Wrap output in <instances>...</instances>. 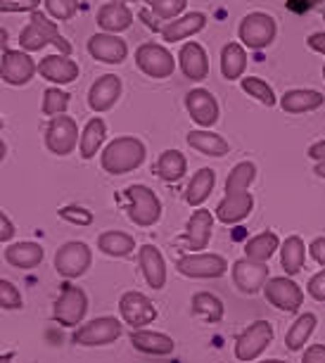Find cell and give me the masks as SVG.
Segmentation results:
<instances>
[{
  "label": "cell",
  "instance_id": "f546056e",
  "mask_svg": "<svg viewBox=\"0 0 325 363\" xmlns=\"http://www.w3.org/2000/svg\"><path fill=\"white\" fill-rule=\"evenodd\" d=\"M185 169H188V162H185L183 152H178V150H164L162 155H159V160L155 162V176L162 178L164 183H176L181 181L185 176Z\"/></svg>",
  "mask_w": 325,
  "mask_h": 363
},
{
  "label": "cell",
  "instance_id": "680465c9",
  "mask_svg": "<svg viewBox=\"0 0 325 363\" xmlns=\"http://www.w3.org/2000/svg\"><path fill=\"white\" fill-rule=\"evenodd\" d=\"M128 3H141V0H128Z\"/></svg>",
  "mask_w": 325,
  "mask_h": 363
},
{
  "label": "cell",
  "instance_id": "8d00e7d4",
  "mask_svg": "<svg viewBox=\"0 0 325 363\" xmlns=\"http://www.w3.org/2000/svg\"><path fill=\"white\" fill-rule=\"evenodd\" d=\"M247 69V52L240 43H226L221 50V74L224 79H240Z\"/></svg>",
  "mask_w": 325,
  "mask_h": 363
},
{
  "label": "cell",
  "instance_id": "3957f363",
  "mask_svg": "<svg viewBox=\"0 0 325 363\" xmlns=\"http://www.w3.org/2000/svg\"><path fill=\"white\" fill-rule=\"evenodd\" d=\"M126 200H128V218L141 228H150L162 218V202H159L157 193L148 186H128L126 188Z\"/></svg>",
  "mask_w": 325,
  "mask_h": 363
},
{
  "label": "cell",
  "instance_id": "6da1fadb",
  "mask_svg": "<svg viewBox=\"0 0 325 363\" xmlns=\"http://www.w3.org/2000/svg\"><path fill=\"white\" fill-rule=\"evenodd\" d=\"M145 157H148V147H145V143L141 138H136V135H121V138H114L102 150L100 164L105 169V174L123 176L141 167Z\"/></svg>",
  "mask_w": 325,
  "mask_h": 363
},
{
  "label": "cell",
  "instance_id": "ac0fdd59",
  "mask_svg": "<svg viewBox=\"0 0 325 363\" xmlns=\"http://www.w3.org/2000/svg\"><path fill=\"white\" fill-rule=\"evenodd\" d=\"M119 98H121V79L116 77V74H105V77H100L91 86V91H88V107H91L93 112L102 114V112H109Z\"/></svg>",
  "mask_w": 325,
  "mask_h": 363
},
{
  "label": "cell",
  "instance_id": "94428289",
  "mask_svg": "<svg viewBox=\"0 0 325 363\" xmlns=\"http://www.w3.org/2000/svg\"><path fill=\"white\" fill-rule=\"evenodd\" d=\"M323 19H325V12H323Z\"/></svg>",
  "mask_w": 325,
  "mask_h": 363
},
{
  "label": "cell",
  "instance_id": "7bdbcfd3",
  "mask_svg": "<svg viewBox=\"0 0 325 363\" xmlns=\"http://www.w3.org/2000/svg\"><path fill=\"white\" fill-rule=\"evenodd\" d=\"M45 10L57 22H69L79 12V0H45Z\"/></svg>",
  "mask_w": 325,
  "mask_h": 363
},
{
  "label": "cell",
  "instance_id": "d6986e66",
  "mask_svg": "<svg viewBox=\"0 0 325 363\" xmlns=\"http://www.w3.org/2000/svg\"><path fill=\"white\" fill-rule=\"evenodd\" d=\"M138 264H141L143 278L152 290H162L167 285V262L164 255L159 252L155 245H143L138 250Z\"/></svg>",
  "mask_w": 325,
  "mask_h": 363
},
{
  "label": "cell",
  "instance_id": "7dc6e473",
  "mask_svg": "<svg viewBox=\"0 0 325 363\" xmlns=\"http://www.w3.org/2000/svg\"><path fill=\"white\" fill-rule=\"evenodd\" d=\"M76 211H81L79 207H76ZM60 216L62 218H67V221H72V223H91L93 221V216H91V211L84 209L81 214H74V207H65V209H60Z\"/></svg>",
  "mask_w": 325,
  "mask_h": 363
},
{
  "label": "cell",
  "instance_id": "8fae6325",
  "mask_svg": "<svg viewBox=\"0 0 325 363\" xmlns=\"http://www.w3.org/2000/svg\"><path fill=\"white\" fill-rule=\"evenodd\" d=\"M136 67L150 79H169L176 72V60L164 45L143 43L136 50Z\"/></svg>",
  "mask_w": 325,
  "mask_h": 363
},
{
  "label": "cell",
  "instance_id": "2e32d148",
  "mask_svg": "<svg viewBox=\"0 0 325 363\" xmlns=\"http://www.w3.org/2000/svg\"><path fill=\"white\" fill-rule=\"evenodd\" d=\"M185 109L190 119L202 128H209L219 121V102L206 88H192L185 95Z\"/></svg>",
  "mask_w": 325,
  "mask_h": 363
},
{
  "label": "cell",
  "instance_id": "6f0895ef",
  "mask_svg": "<svg viewBox=\"0 0 325 363\" xmlns=\"http://www.w3.org/2000/svg\"><path fill=\"white\" fill-rule=\"evenodd\" d=\"M0 363H10V356H3V359H0Z\"/></svg>",
  "mask_w": 325,
  "mask_h": 363
},
{
  "label": "cell",
  "instance_id": "b9f144b4",
  "mask_svg": "<svg viewBox=\"0 0 325 363\" xmlns=\"http://www.w3.org/2000/svg\"><path fill=\"white\" fill-rule=\"evenodd\" d=\"M0 306H3V311H17L24 306V297L19 287L5 278L0 280Z\"/></svg>",
  "mask_w": 325,
  "mask_h": 363
},
{
  "label": "cell",
  "instance_id": "484cf974",
  "mask_svg": "<svg viewBox=\"0 0 325 363\" xmlns=\"http://www.w3.org/2000/svg\"><path fill=\"white\" fill-rule=\"evenodd\" d=\"M206 26V15L202 12H190V15L178 17L176 22H169L162 29V38L167 43H176V40H185L190 36H195Z\"/></svg>",
  "mask_w": 325,
  "mask_h": 363
},
{
  "label": "cell",
  "instance_id": "4fadbf2b",
  "mask_svg": "<svg viewBox=\"0 0 325 363\" xmlns=\"http://www.w3.org/2000/svg\"><path fill=\"white\" fill-rule=\"evenodd\" d=\"M119 313H121L123 323L131 325L133 330H143L145 325L157 320V306L152 304V299L143 292L123 294L119 299Z\"/></svg>",
  "mask_w": 325,
  "mask_h": 363
},
{
  "label": "cell",
  "instance_id": "5bb4252c",
  "mask_svg": "<svg viewBox=\"0 0 325 363\" xmlns=\"http://www.w3.org/2000/svg\"><path fill=\"white\" fill-rule=\"evenodd\" d=\"M38 72V65L29 57L26 50H3L0 77L8 86H26Z\"/></svg>",
  "mask_w": 325,
  "mask_h": 363
},
{
  "label": "cell",
  "instance_id": "ee69618b",
  "mask_svg": "<svg viewBox=\"0 0 325 363\" xmlns=\"http://www.w3.org/2000/svg\"><path fill=\"white\" fill-rule=\"evenodd\" d=\"M188 0H152V12L159 19H178Z\"/></svg>",
  "mask_w": 325,
  "mask_h": 363
},
{
  "label": "cell",
  "instance_id": "9a60e30c",
  "mask_svg": "<svg viewBox=\"0 0 325 363\" xmlns=\"http://www.w3.org/2000/svg\"><path fill=\"white\" fill-rule=\"evenodd\" d=\"M268 266L252 262V259L242 257L238 262H233V283L242 294H257L268 283Z\"/></svg>",
  "mask_w": 325,
  "mask_h": 363
},
{
  "label": "cell",
  "instance_id": "52a82bcc",
  "mask_svg": "<svg viewBox=\"0 0 325 363\" xmlns=\"http://www.w3.org/2000/svg\"><path fill=\"white\" fill-rule=\"evenodd\" d=\"M273 342V325L268 320H254L235 340V356L238 361H254L266 352Z\"/></svg>",
  "mask_w": 325,
  "mask_h": 363
},
{
  "label": "cell",
  "instance_id": "5b68a950",
  "mask_svg": "<svg viewBox=\"0 0 325 363\" xmlns=\"http://www.w3.org/2000/svg\"><path fill=\"white\" fill-rule=\"evenodd\" d=\"M91 264H93L91 250H88L86 242H79V240L60 245V250L55 252V271L65 280H76L86 276Z\"/></svg>",
  "mask_w": 325,
  "mask_h": 363
},
{
  "label": "cell",
  "instance_id": "f5cc1de1",
  "mask_svg": "<svg viewBox=\"0 0 325 363\" xmlns=\"http://www.w3.org/2000/svg\"><path fill=\"white\" fill-rule=\"evenodd\" d=\"M309 48L311 50H316V52H321V55H325V31H318V33H311L309 36Z\"/></svg>",
  "mask_w": 325,
  "mask_h": 363
},
{
  "label": "cell",
  "instance_id": "7c38bea8",
  "mask_svg": "<svg viewBox=\"0 0 325 363\" xmlns=\"http://www.w3.org/2000/svg\"><path fill=\"white\" fill-rule=\"evenodd\" d=\"M264 297L271 306H275L278 311L285 313H297L299 306L304 304V292L302 287L294 283L290 276H278V278H268V283L264 287Z\"/></svg>",
  "mask_w": 325,
  "mask_h": 363
},
{
  "label": "cell",
  "instance_id": "d6a6232c",
  "mask_svg": "<svg viewBox=\"0 0 325 363\" xmlns=\"http://www.w3.org/2000/svg\"><path fill=\"white\" fill-rule=\"evenodd\" d=\"M98 250L107 257L123 259L136 250V240L123 230H105L98 235Z\"/></svg>",
  "mask_w": 325,
  "mask_h": 363
},
{
  "label": "cell",
  "instance_id": "1f68e13d",
  "mask_svg": "<svg viewBox=\"0 0 325 363\" xmlns=\"http://www.w3.org/2000/svg\"><path fill=\"white\" fill-rule=\"evenodd\" d=\"M280 238L275 235L273 230H264L259 235H254L247 240L245 245V257L252 259V262H259V264H266L275 252H280Z\"/></svg>",
  "mask_w": 325,
  "mask_h": 363
},
{
  "label": "cell",
  "instance_id": "681fc988",
  "mask_svg": "<svg viewBox=\"0 0 325 363\" xmlns=\"http://www.w3.org/2000/svg\"><path fill=\"white\" fill-rule=\"evenodd\" d=\"M309 255L318 266H325V238H316L314 242L309 245Z\"/></svg>",
  "mask_w": 325,
  "mask_h": 363
},
{
  "label": "cell",
  "instance_id": "c3c4849f",
  "mask_svg": "<svg viewBox=\"0 0 325 363\" xmlns=\"http://www.w3.org/2000/svg\"><path fill=\"white\" fill-rule=\"evenodd\" d=\"M302 363H325V345H311L304 352Z\"/></svg>",
  "mask_w": 325,
  "mask_h": 363
},
{
  "label": "cell",
  "instance_id": "f1b7e54d",
  "mask_svg": "<svg viewBox=\"0 0 325 363\" xmlns=\"http://www.w3.org/2000/svg\"><path fill=\"white\" fill-rule=\"evenodd\" d=\"M214 186H216V174H214V169H209V167L197 169L195 176L190 178L188 190H185V202H188L190 207H199V204H204L206 200H209Z\"/></svg>",
  "mask_w": 325,
  "mask_h": 363
},
{
  "label": "cell",
  "instance_id": "83f0119b",
  "mask_svg": "<svg viewBox=\"0 0 325 363\" xmlns=\"http://www.w3.org/2000/svg\"><path fill=\"white\" fill-rule=\"evenodd\" d=\"M98 24L105 33H121L133 24V12L126 3H107L98 10Z\"/></svg>",
  "mask_w": 325,
  "mask_h": 363
},
{
  "label": "cell",
  "instance_id": "d590c367",
  "mask_svg": "<svg viewBox=\"0 0 325 363\" xmlns=\"http://www.w3.org/2000/svg\"><path fill=\"white\" fill-rule=\"evenodd\" d=\"M316 325H318L316 313H311V311L302 313V316L290 325V330L285 335V347L290 349V352H302V349L307 347L309 337L314 335Z\"/></svg>",
  "mask_w": 325,
  "mask_h": 363
},
{
  "label": "cell",
  "instance_id": "ba28073f",
  "mask_svg": "<svg viewBox=\"0 0 325 363\" xmlns=\"http://www.w3.org/2000/svg\"><path fill=\"white\" fill-rule=\"evenodd\" d=\"M238 36L252 50H264L275 38V19L266 12H250L240 22Z\"/></svg>",
  "mask_w": 325,
  "mask_h": 363
},
{
  "label": "cell",
  "instance_id": "4dcf8cb0",
  "mask_svg": "<svg viewBox=\"0 0 325 363\" xmlns=\"http://www.w3.org/2000/svg\"><path fill=\"white\" fill-rule=\"evenodd\" d=\"M307 262V245L299 235H290L280 245V266L287 276H297Z\"/></svg>",
  "mask_w": 325,
  "mask_h": 363
},
{
  "label": "cell",
  "instance_id": "9c48e42d",
  "mask_svg": "<svg viewBox=\"0 0 325 363\" xmlns=\"http://www.w3.org/2000/svg\"><path fill=\"white\" fill-rule=\"evenodd\" d=\"M176 269L185 278H221L228 271V262L221 255H211V252H192V255H183L176 262Z\"/></svg>",
  "mask_w": 325,
  "mask_h": 363
},
{
  "label": "cell",
  "instance_id": "44dd1931",
  "mask_svg": "<svg viewBox=\"0 0 325 363\" xmlns=\"http://www.w3.org/2000/svg\"><path fill=\"white\" fill-rule=\"evenodd\" d=\"M211 233H214V214L206 209H197L192 211V216L188 218L185 223V233H183V240L188 245V250H206L211 240Z\"/></svg>",
  "mask_w": 325,
  "mask_h": 363
},
{
  "label": "cell",
  "instance_id": "d4e9b609",
  "mask_svg": "<svg viewBox=\"0 0 325 363\" xmlns=\"http://www.w3.org/2000/svg\"><path fill=\"white\" fill-rule=\"evenodd\" d=\"M178 65H181L185 79L190 81H202L209 74V60H206L204 48L199 43H185L178 52Z\"/></svg>",
  "mask_w": 325,
  "mask_h": 363
},
{
  "label": "cell",
  "instance_id": "816d5d0a",
  "mask_svg": "<svg viewBox=\"0 0 325 363\" xmlns=\"http://www.w3.org/2000/svg\"><path fill=\"white\" fill-rule=\"evenodd\" d=\"M307 155H309V160H314L316 164L325 162V140L314 143V145H311V147L307 150Z\"/></svg>",
  "mask_w": 325,
  "mask_h": 363
},
{
  "label": "cell",
  "instance_id": "9f6ffc18",
  "mask_svg": "<svg viewBox=\"0 0 325 363\" xmlns=\"http://www.w3.org/2000/svg\"><path fill=\"white\" fill-rule=\"evenodd\" d=\"M259 363H287V361H282V359H268V361H259Z\"/></svg>",
  "mask_w": 325,
  "mask_h": 363
},
{
  "label": "cell",
  "instance_id": "7a4b0ae2",
  "mask_svg": "<svg viewBox=\"0 0 325 363\" xmlns=\"http://www.w3.org/2000/svg\"><path fill=\"white\" fill-rule=\"evenodd\" d=\"M19 45H22V50L26 52H38V50H43L45 45H55L60 50V55L72 52V45H69V40L57 31V24L50 22L43 12H31L29 24L19 33Z\"/></svg>",
  "mask_w": 325,
  "mask_h": 363
},
{
  "label": "cell",
  "instance_id": "db71d44e",
  "mask_svg": "<svg viewBox=\"0 0 325 363\" xmlns=\"http://www.w3.org/2000/svg\"><path fill=\"white\" fill-rule=\"evenodd\" d=\"M314 174H316L318 178H323V181H325V162L316 164V167H314Z\"/></svg>",
  "mask_w": 325,
  "mask_h": 363
},
{
  "label": "cell",
  "instance_id": "f6af8a7d",
  "mask_svg": "<svg viewBox=\"0 0 325 363\" xmlns=\"http://www.w3.org/2000/svg\"><path fill=\"white\" fill-rule=\"evenodd\" d=\"M40 0H0L3 12H36Z\"/></svg>",
  "mask_w": 325,
  "mask_h": 363
},
{
  "label": "cell",
  "instance_id": "60d3db41",
  "mask_svg": "<svg viewBox=\"0 0 325 363\" xmlns=\"http://www.w3.org/2000/svg\"><path fill=\"white\" fill-rule=\"evenodd\" d=\"M69 100H72V95H69L67 91H62V88H48V91L43 93V105H40V109H43L45 116H57V114H65V109L69 107Z\"/></svg>",
  "mask_w": 325,
  "mask_h": 363
},
{
  "label": "cell",
  "instance_id": "cb8c5ba5",
  "mask_svg": "<svg viewBox=\"0 0 325 363\" xmlns=\"http://www.w3.org/2000/svg\"><path fill=\"white\" fill-rule=\"evenodd\" d=\"M43 257H45L43 247H40L38 242H31V240H26V242H15V245H10V247H5V262H8L12 269L31 271L43 264Z\"/></svg>",
  "mask_w": 325,
  "mask_h": 363
},
{
  "label": "cell",
  "instance_id": "7402d4cb",
  "mask_svg": "<svg viewBox=\"0 0 325 363\" xmlns=\"http://www.w3.org/2000/svg\"><path fill=\"white\" fill-rule=\"evenodd\" d=\"M252 209H254L252 193H226V197L219 202L214 214H216L221 223L233 225V223L245 221V218L252 214Z\"/></svg>",
  "mask_w": 325,
  "mask_h": 363
},
{
  "label": "cell",
  "instance_id": "11a10c76",
  "mask_svg": "<svg viewBox=\"0 0 325 363\" xmlns=\"http://www.w3.org/2000/svg\"><path fill=\"white\" fill-rule=\"evenodd\" d=\"M304 3H307L309 8H314V5H321V3H325V0H304Z\"/></svg>",
  "mask_w": 325,
  "mask_h": 363
},
{
  "label": "cell",
  "instance_id": "ffe728a7",
  "mask_svg": "<svg viewBox=\"0 0 325 363\" xmlns=\"http://www.w3.org/2000/svg\"><path fill=\"white\" fill-rule=\"evenodd\" d=\"M38 74L53 84H74L79 79V65L69 60V55H48L38 62Z\"/></svg>",
  "mask_w": 325,
  "mask_h": 363
},
{
  "label": "cell",
  "instance_id": "e0dca14e",
  "mask_svg": "<svg viewBox=\"0 0 325 363\" xmlns=\"http://www.w3.org/2000/svg\"><path fill=\"white\" fill-rule=\"evenodd\" d=\"M88 52L102 65H121L128 55V45L116 33H95L88 40Z\"/></svg>",
  "mask_w": 325,
  "mask_h": 363
},
{
  "label": "cell",
  "instance_id": "bcb514c9",
  "mask_svg": "<svg viewBox=\"0 0 325 363\" xmlns=\"http://www.w3.org/2000/svg\"><path fill=\"white\" fill-rule=\"evenodd\" d=\"M309 294L314 299H318V301H325V271H321V273H316L314 278L309 280Z\"/></svg>",
  "mask_w": 325,
  "mask_h": 363
},
{
  "label": "cell",
  "instance_id": "8992f818",
  "mask_svg": "<svg viewBox=\"0 0 325 363\" xmlns=\"http://www.w3.org/2000/svg\"><path fill=\"white\" fill-rule=\"evenodd\" d=\"M121 337V323L114 316H100L74 330V345L79 347H105Z\"/></svg>",
  "mask_w": 325,
  "mask_h": 363
},
{
  "label": "cell",
  "instance_id": "f907efd6",
  "mask_svg": "<svg viewBox=\"0 0 325 363\" xmlns=\"http://www.w3.org/2000/svg\"><path fill=\"white\" fill-rule=\"evenodd\" d=\"M12 238H15V223H12L10 216L3 211V214H0V242L5 245V242H10Z\"/></svg>",
  "mask_w": 325,
  "mask_h": 363
},
{
  "label": "cell",
  "instance_id": "e575fe53",
  "mask_svg": "<svg viewBox=\"0 0 325 363\" xmlns=\"http://www.w3.org/2000/svg\"><path fill=\"white\" fill-rule=\"evenodd\" d=\"M188 145L197 152H202L206 157H226L231 152V145L224 135L219 133H211V131H190L188 133Z\"/></svg>",
  "mask_w": 325,
  "mask_h": 363
},
{
  "label": "cell",
  "instance_id": "836d02e7",
  "mask_svg": "<svg viewBox=\"0 0 325 363\" xmlns=\"http://www.w3.org/2000/svg\"><path fill=\"white\" fill-rule=\"evenodd\" d=\"M105 135H107V124L102 121V116H93L84 126V131H81V140H79L81 157H84V160H93V157L100 152V145L105 143Z\"/></svg>",
  "mask_w": 325,
  "mask_h": 363
},
{
  "label": "cell",
  "instance_id": "277c9868",
  "mask_svg": "<svg viewBox=\"0 0 325 363\" xmlns=\"http://www.w3.org/2000/svg\"><path fill=\"white\" fill-rule=\"evenodd\" d=\"M88 313V294L76 285H65L53 304V318L62 328H79L84 325Z\"/></svg>",
  "mask_w": 325,
  "mask_h": 363
},
{
  "label": "cell",
  "instance_id": "f35d334b",
  "mask_svg": "<svg viewBox=\"0 0 325 363\" xmlns=\"http://www.w3.org/2000/svg\"><path fill=\"white\" fill-rule=\"evenodd\" d=\"M192 309L197 316H202L206 320H221L224 318V301L211 292H197L192 297Z\"/></svg>",
  "mask_w": 325,
  "mask_h": 363
},
{
  "label": "cell",
  "instance_id": "74e56055",
  "mask_svg": "<svg viewBox=\"0 0 325 363\" xmlns=\"http://www.w3.org/2000/svg\"><path fill=\"white\" fill-rule=\"evenodd\" d=\"M257 178V164L254 162H240L231 169L226 178V193H247Z\"/></svg>",
  "mask_w": 325,
  "mask_h": 363
},
{
  "label": "cell",
  "instance_id": "30bf717a",
  "mask_svg": "<svg viewBox=\"0 0 325 363\" xmlns=\"http://www.w3.org/2000/svg\"><path fill=\"white\" fill-rule=\"evenodd\" d=\"M81 135H79V126L72 116L57 114L50 119V124L45 128V147L50 150L53 155L57 157H67L74 152V147L79 145Z\"/></svg>",
  "mask_w": 325,
  "mask_h": 363
},
{
  "label": "cell",
  "instance_id": "ab89813d",
  "mask_svg": "<svg viewBox=\"0 0 325 363\" xmlns=\"http://www.w3.org/2000/svg\"><path fill=\"white\" fill-rule=\"evenodd\" d=\"M240 86H242V91L250 95V98L259 100L261 105H266V107H273L275 102H278V98H275V93H273V88L268 86L264 79H259V77H247V79H242V81H240Z\"/></svg>",
  "mask_w": 325,
  "mask_h": 363
},
{
  "label": "cell",
  "instance_id": "91938a15",
  "mask_svg": "<svg viewBox=\"0 0 325 363\" xmlns=\"http://www.w3.org/2000/svg\"><path fill=\"white\" fill-rule=\"evenodd\" d=\"M323 79H325V67H323Z\"/></svg>",
  "mask_w": 325,
  "mask_h": 363
},
{
  "label": "cell",
  "instance_id": "4316f807",
  "mask_svg": "<svg viewBox=\"0 0 325 363\" xmlns=\"http://www.w3.org/2000/svg\"><path fill=\"white\" fill-rule=\"evenodd\" d=\"M325 102L321 91H311V88H294L287 91L280 98V107L287 114H304V112H314Z\"/></svg>",
  "mask_w": 325,
  "mask_h": 363
},
{
  "label": "cell",
  "instance_id": "603a6c76",
  "mask_svg": "<svg viewBox=\"0 0 325 363\" xmlns=\"http://www.w3.org/2000/svg\"><path fill=\"white\" fill-rule=\"evenodd\" d=\"M131 345H133L136 352L141 354H150V356H169L174 354L176 342L164 333H155V330H133L131 333Z\"/></svg>",
  "mask_w": 325,
  "mask_h": 363
}]
</instances>
